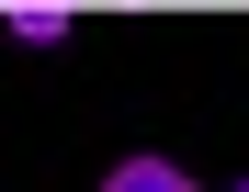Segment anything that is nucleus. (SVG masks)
<instances>
[{
    "label": "nucleus",
    "instance_id": "1",
    "mask_svg": "<svg viewBox=\"0 0 249 192\" xmlns=\"http://www.w3.org/2000/svg\"><path fill=\"white\" fill-rule=\"evenodd\" d=\"M68 0H12V12H0V34H12V46H34V57H46V46H68Z\"/></svg>",
    "mask_w": 249,
    "mask_h": 192
},
{
    "label": "nucleus",
    "instance_id": "2",
    "mask_svg": "<svg viewBox=\"0 0 249 192\" xmlns=\"http://www.w3.org/2000/svg\"><path fill=\"white\" fill-rule=\"evenodd\" d=\"M102 192H193V170H181V159H159V147H136V159H113V170H102Z\"/></svg>",
    "mask_w": 249,
    "mask_h": 192
},
{
    "label": "nucleus",
    "instance_id": "3",
    "mask_svg": "<svg viewBox=\"0 0 249 192\" xmlns=\"http://www.w3.org/2000/svg\"><path fill=\"white\" fill-rule=\"evenodd\" d=\"M238 192H249V181H238Z\"/></svg>",
    "mask_w": 249,
    "mask_h": 192
}]
</instances>
